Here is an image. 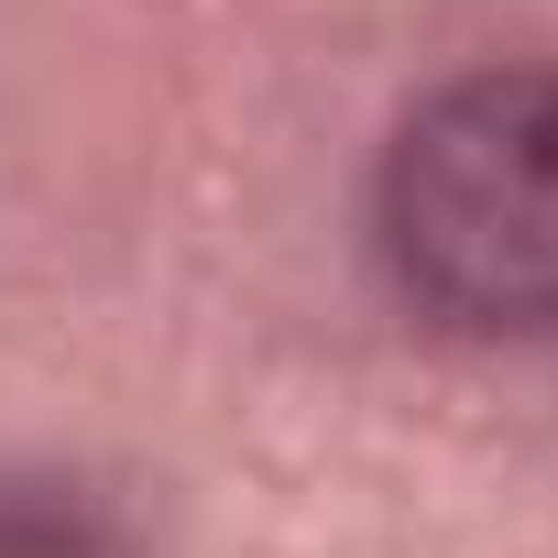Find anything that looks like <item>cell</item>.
I'll return each instance as SVG.
<instances>
[{
    "mask_svg": "<svg viewBox=\"0 0 558 558\" xmlns=\"http://www.w3.org/2000/svg\"><path fill=\"white\" fill-rule=\"evenodd\" d=\"M384 252L449 329H558V66H482L395 132Z\"/></svg>",
    "mask_w": 558,
    "mask_h": 558,
    "instance_id": "cell-1",
    "label": "cell"
}]
</instances>
